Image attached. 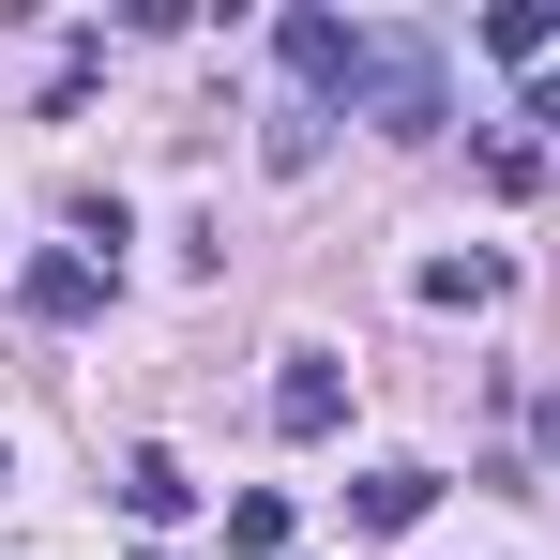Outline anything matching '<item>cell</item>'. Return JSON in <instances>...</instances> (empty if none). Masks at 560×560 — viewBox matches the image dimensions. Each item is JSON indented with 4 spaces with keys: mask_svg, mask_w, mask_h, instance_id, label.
Here are the masks:
<instances>
[{
    "mask_svg": "<svg viewBox=\"0 0 560 560\" xmlns=\"http://www.w3.org/2000/svg\"><path fill=\"white\" fill-rule=\"evenodd\" d=\"M515 121H546V137H560V61H546V77H530V106H515Z\"/></svg>",
    "mask_w": 560,
    "mask_h": 560,
    "instance_id": "30bf717a",
    "label": "cell"
},
{
    "mask_svg": "<svg viewBox=\"0 0 560 560\" xmlns=\"http://www.w3.org/2000/svg\"><path fill=\"white\" fill-rule=\"evenodd\" d=\"M273 424H288V440H334V424H349V364H334V349H288Z\"/></svg>",
    "mask_w": 560,
    "mask_h": 560,
    "instance_id": "3957f363",
    "label": "cell"
},
{
    "mask_svg": "<svg viewBox=\"0 0 560 560\" xmlns=\"http://www.w3.org/2000/svg\"><path fill=\"white\" fill-rule=\"evenodd\" d=\"M424 303H500V258H424Z\"/></svg>",
    "mask_w": 560,
    "mask_h": 560,
    "instance_id": "9c48e42d",
    "label": "cell"
},
{
    "mask_svg": "<svg viewBox=\"0 0 560 560\" xmlns=\"http://www.w3.org/2000/svg\"><path fill=\"white\" fill-rule=\"evenodd\" d=\"M424 500H440V469H364V485H349V515H364V530H424Z\"/></svg>",
    "mask_w": 560,
    "mask_h": 560,
    "instance_id": "5b68a950",
    "label": "cell"
},
{
    "mask_svg": "<svg viewBox=\"0 0 560 560\" xmlns=\"http://www.w3.org/2000/svg\"><path fill=\"white\" fill-rule=\"evenodd\" d=\"M349 92H364L378 137H440V121H455V92H440V46H424V31H364V77H349Z\"/></svg>",
    "mask_w": 560,
    "mask_h": 560,
    "instance_id": "6da1fadb",
    "label": "cell"
},
{
    "mask_svg": "<svg viewBox=\"0 0 560 560\" xmlns=\"http://www.w3.org/2000/svg\"><path fill=\"white\" fill-rule=\"evenodd\" d=\"M228 560H288V500H273V485L228 500Z\"/></svg>",
    "mask_w": 560,
    "mask_h": 560,
    "instance_id": "52a82bcc",
    "label": "cell"
},
{
    "mask_svg": "<svg viewBox=\"0 0 560 560\" xmlns=\"http://www.w3.org/2000/svg\"><path fill=\"white\" fill-rule=\"evenodd\" d=\"M121 515H137V530H183V515H197L183 455H137V469H121Z\"/></svg>",
    "mask_w": 560,
    "mask_h": 560,
    "instance_id": "8992f818",
    "label": "cell"
},
{
    "mask_svg": "<svg viewBox=\"0 0 560 560\" xmlns=\"http://www.w3.org/2000/svg\"><path fill=\"white\" fill-rule=\"evenodd\" d=\"M273 46H288V77H303V92H349V77H364V31H349V15H288Z\"/></svg>",
    "mask_w": 560,
    "mask_h": 560,
    "instance_id": "277c9868",
    "label": "cell"
},
{
    "mask_svg": "<svg viewBox=\"0 0 560 560\" xmlns=\"http://www.w3.org/2000/svg\"><path fill=\"white\" fill-rule=\"evenodd\" d=\"M485 46H500V61H530V77H546V46H560V15H546V0H500V15H485Z\"/></svg>",
    "mask_w": 560,
    "mask_h": 560,
    "instance_id": "ba28073f",
    "label": "cell"
},
{
    "mask_svg": "<svg viewBox=\"0 0 560 560\" xmlns=\"http://www.w3.org/2000/svg\"><path fill=\"white\" fill-rule=\"evenodd\" d=\"M106 273H121V258H92V243H46V258L15 273V303H31L46 334H77V318H92V303H106Z\"/></svg>",
    "mask_w": 560,
    "mask_h": 560,
    "instance_id": "7a4b0ae2",
    "label": "cell"
},
{
    "mask_svg": "<svg viewBox=\"0 0 560 560\" xmlns=\"http://www.w3.org/2000/svg\"><path fill=\"white\" fill-rule=\"evenodd\" d=\"M152 560H167V546H152Z\"/></svg>",
    "mask_w": 560,
    "mask_h": 560,
    "instance_id": "8fae6325",
    "label": "cell"
}]
</instances>
